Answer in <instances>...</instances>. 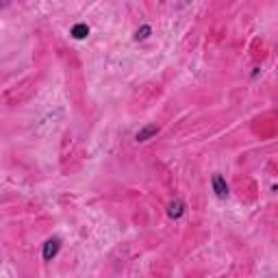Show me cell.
Listing matches in <instances>:
<instances>
[{
    "instance_id": "cell-4",
    "label": "cell",
    "mask_w": 278,
    "mask_h": 278,
    "mask_svg": "<svg viewBox=\"0 0 278 278\" xmlns=\"http://www.w3.org/2000/svg\"><path fill=\"white\" fill-rule=\"evenodd\" d=\"M183 213H185V202L183 200H178V198H176V200H172L168 204V215L170 217H174V220H176V217H181Z\"/></svg>"
},
{
    "instance_id": "cell-6",
    "label": "cell",
    "mask_w": 278,
    "mask_h": 278,
    "mask_svg": "<svg viewBox=\"0 0 278 278\" xmlns=\"http://www.w3.org/2000/svg\"><path fill=\"white\" fill-rule=\"evenodd\" d=\"M148 35H150V26L146 24V26H142V29H137V33H135V39L139 42V39H146Z\"/></svg>"
},
{
    "instance_id": "cell-5",
    "label": "cell",
    "mask_w": 278,
    "mask_h": 278,
    "mask_svg": "<svg viewBox=\"0 0 278 278\" xmlns=\"http://www.w3.org/2000/svg\"><path fill=\"white\" fill-rule=\"evenodd\" d=\"M72 35H74V39H85L89 35V26L87 24H76L74 29H72Z\"/></svg>"
},
{
    "instance_id": "cell-3",
    "label": "cell",
    "mask_w": 278,
    "mask_h": 278,
    "mask_svg": "<svg viewBox=\"0 0 278 278\" xmlns=\"http://www.w3.org/2000/svg\"><path fill=\"white\" fill-rule=\"evenodd\" d=\"M157 133H159V126H157V124H148V126H144V128L135 135V139H137V142H148V139L155 137Z\"/></svg>"
},
{
    "instance_id": "cell-2",
    "label": "cell",
    "mask_w": 278,
    "mask_h": 278,
    "mask_svg": "<svg viewBox=\"0 0 278 278\" xmlns=\"http://www.w3.org/2000/svg\"><path fill=\"white\" fill-rule=\"evenodd\" d=\"M213 191H215V196L217 198H228V185H226V181H224V176H220V174H215L213 176Z\"/></svg>"
},
{
    "instance_id": "cell-1",
    "label": "cell",
    "mask_w": 278,
    "mask_h": 278,
    "mask_svg": "<svg viewBox=\"0 0 278 278\" xmlns=\"http://www.w3.org/2000/svg\"><path fill=\"white\" fill-rule=\"evenodd\" d=\"M59 248H61V239L59 237H52V239H48L44 243V261H52L55 256L59 254Z\"/></svg>"
}]
</instances>
